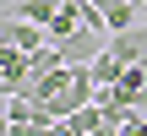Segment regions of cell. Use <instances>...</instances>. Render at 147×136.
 <instances>
[{"label": "cell", "mask_w": 147, "mask_h": 136, "mask_svg": "<svg viewBox=\"0 0 147 136\" xmlns=\"http://www.w3.org/2000/svg\"><path fill=\"white\" fill-rule=\"evenodd\" d=\"M60 55H65V65H87V60H98L104 49H109V33H98V27H76L65 44H55Z\"/></svg>", "instance_id": "obj_1"}, {"label": "cell", "mask_w": 147, "mask_h": 136, "mask_svg": "<svg viewBox=\"0 0 147 136\" xmlns=\"http://www.w3.org/2000/svg\"><path fill=\"white\" fill-rule=\"evenodd\" d=\"M5 136H33V125H5Z\"/></svg>", "instance_id": "obj_7"}, {"label": "cell", "mask_w": 147, "mask_h": 136, "mask_svg": "<svg viewBox=\"0 0 147 136\" xmlns=\"http://www.w3.org/2000/svg\"><path fill=\"white\" fill-rule=\"evenodd\" d=\"M125 65H131V60H120V55H115V49H104V55H98V60H87V71H93V82H98V87H115V82H120V71H125Z\"/></svg>", "instance_id": "obj_5"}, {"label": "cell", "mask_w": 147, "mask_h": 136, "mask_svg": "<svg viewBox=\"0 0 147 136\" xmlns=\"http://www.w3.org/2000/svg\"><path fill=\"white\" fill-rule=\"evenodd\" d=\"M65 0H16V16H27V22H44L49 27V16L60 11Z\"/></svg>", "instance_id": "obj_6"}, {"label": "cell", "mask_w": 147, "mask_h": 136, "mask_svg": "<svg viewBox=\"0 0 147 136\" xmlns=\"http://www.w3.org/2000/svg\"><path fill=\"white\" fill-rule=\"evenodd\" d=\"M5 44H16V49H27V55H33V49H44V44H49V27H44V22H27V16H16V11H11V16H5Z\"/></svg>", "instance_id": "obj_3"}, {"label": "cell", "mask_w": 147, "mask_h": 136, "mask_svg": "<svg viewBox=\"0 0 147 136\" xmlns=\"http://www.w3.org/2000/svg\"><path fill=\"white\" fill-rule=\"evenodd\" d=\"M27 82H33V55L16 49V44H5L0 49V87L5 93H27Z\"/></svg>", "instance_id": "obj_2"}, {"label": "cell", "mask_w": 147, "mask_h": 136, "mask_svg": "<svg viewBox=\"0 0 147 136\" xmlns=\"http://www.w3.org/2000/svg\"><path fill=\"white\" fill-rule=\"evenodd\" d=\"M136 5H147V0H136Z\"/></svg>", "instance_id": "obj_8"}, {"label": "cell", "mask_w": 147, "mask_h": 136, "mask_svg": "<svg viewBox=\"0 0 147 136\" xmlns=\"http://www.w3.org/2000/svg\"><path fill=\"white\" fill-rule=\"evenodd\" d=\"M87 5L109 22V33H125V27L142 22V5H136V0H87Z\"/></svg>", "instance_id": "obj_4"}]
</instances>
